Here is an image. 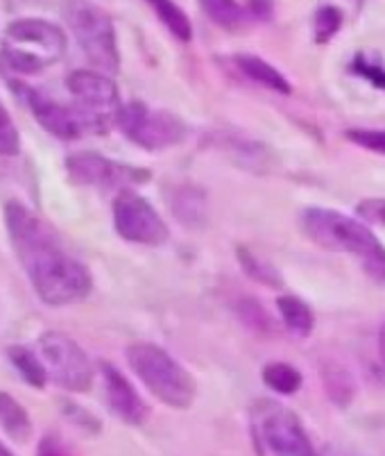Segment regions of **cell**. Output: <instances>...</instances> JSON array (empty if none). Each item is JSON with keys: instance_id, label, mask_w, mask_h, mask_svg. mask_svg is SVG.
Segmentation results:
<instances>
[{"instance_id": "obj_1", "label": "cell", "mask_w": 385, "mask_h": 456, "mask_svg": "<svg viewBox=\"0 0 385 456\" xmlns=\"http://www.w3.org/2000/svg\"><path fill=\"white\" fill-rule=\"evenodd\" d=\"M5 227L20 266L44 305L68 306L89 296L93 289L89 268L66 250L60 234L39 214L20 202H7Z\"/></svg>"}, {"instance_id": "obj_2", "label": "cell", "mask_w": 385, "mask_h": 456, "mask_svg": "<svg viewBox=\"0 0 385 456\" xmlns=\"http://www.w3.org/2000/svg\"><path fill=\"white\" fill-rule=\"evenodd\" d=\"M300 227L310 243L322 250L358 256L372 280L385 281V248L358 216L325 207H306L300 214Z\"/></svg>"}, {"instance_id": "obj_3", "label": "cell", "mask_w": 385, "mask_h": 456, "mask_svg": "<svg viewBox=\"0 0 385 456\" xmlns=\"http://www.w3.org/2000/svg\"><path fill=\"white\" fill-rule=\"evenodd\" d=\"M125 359L130 370L161 404L181 411L196 402V377L161 346L148 341L132 343L125 350Z\"/></svg>"}, {"instance_id": "obj_4", "label": "cell", "mask_w": 385, "mask_h": 456, "mask_svg": "<svg viewBox=\"0 0 385 456\" xmlns=\"http://www.w3.org/2000/svg\"><path fill=\"white\" fill-rule=\"evenodd\" d=\"M250 441L256 456H316L309 431L291 406L259 400L250 409Z\"/></svg>"}, {"instance_id": "obj_5", "label": "cell", "mask_w": 385, "mask_h": 456, "mask_svg": "<svg viewBox=\"0 0 385 456\" xmlns=\"http://www.w3.org/2000/svg\"><path fill=\"white\" fill-rule=\"evenodd\" d=\"M66 53V35L45 19H16L5 28L3 61L14 73L32 76L57 64Z\"/></svg>"}, {"instance_id": "obj_6", "label": "cell", "mask_w": 385, "mask_h": 456, "mask_svg": "<svg viewBox=\"0 0 385 456\" xmlns=\"http://www.w3.org/2000/svg\"><path fill=\"white\" fill-rule=\"evenodd\" d=\"M66 20L86 60L107 76H116L120 69V51L111 16L93 0H70Z\"/></svg>"}, {"instance_id": "obj_7", "label": "cell", "mask_w": 385, "mask_h": 456, "mask_svg": "<svg viewBox=\"0 0 385 456\" xmlns=\"http://www.w3.org/2000/svg\"><path fill=\"white\" fill-rule=\"evenodd\" d=\"M116 126L125 134V139L148 152L180 146L188 134V127L180 116L168 110H152L140 101H132L120 107Z\"/></svg>"}, {"instance_id": "obj_8", "label": "cell", "mask_w": 385, "mask_h": 456, "mask_svg": "<svg viewBox=\"0 0 385 456\" xmlns=\"http://www.w3.org/2000/svg\"><path fill=\"white\" fill-rule=\"evenodd\" d=\"M66 89L73 98V107L82 116L86 130L105 132L120 111V91L111 76L102 70L77 69L66 77Z\"/></svg>"}, {"instance_id": "obj_9", "label": "cell", "mask_w": 385, "mask_h": 456, "mask_svg": "<svg viewBox=\"0 0 385 456\" xmlns=\"http://www.w3.org/2000/svg\"><path fill=\"white\" fill-rule=\"evenodd\" d=\"M39 356L48 377L68 393H86L93 384L95 368L80 343L64 331H45L39 336Z\"/></svg>"}, {"instance_id": "obj_10", "label": "cell", "mask_w": 385, "mask_h": 456, "mask_svg": "<svg viewBox=\"0 0 385 456\" xmlns=\"http://www.w3.org/2000/svg\"><path fill=\"white\" fill-rule=\"evenodd\" d=\"M114 227L127 243L146 248H159L168 243L171 230L159 211L136 191H120L114 200Z\"/></svg>"}, {"instance_id": "obj_11", "label": "cell", "mask_w": 385, "mask_h": 456, "mask_svg": "<svg viewBox=\"0 0 385 456\" xmlns=\"http://www.w3.org/2000/svg\"><path fill=\"white\" fill-rule=\"evenodd\" d=\"M66 173L76 184L93 186V189L127 191L130 186L150 180V171L89 151L73 152L66 157Z\"/></svg>"}, {"instance_id": "obj_12", "label": "cell", "mask_w": 385, "mask_h": 456, "mask_svg": "<svg viewBox=\"0 0 385 456\" xmlns=\"http://www.w3.org/2000/svg\"><path fill=\"white\" fill-rule=\"evenodd\" d=\"M14 89L19 91V95L23 98L28 110L32 111L35 121L48 134L57 136L61 141H76L89 132L84 121H82V116L77 114V110L73 105H64V102L55 101L51 95H45L44 91L35 89L30 85H20V82H14Z\"/></svg>"}, {"instance_id": "obj_13", "label": "cell", "mask_w": 385, "mask_h": 456, "mask_svg": "<svg viewBox=\"0 0 385 456\" xmlns=\"http://www.w3.org/2000/svg\"><path fill=\"white\" fill-rule=\"evenodd\" d=\"M100 375L102 387H105V400L111 413L125 425H143L150 411L134 384L109 362L100 363Z\"/></svg>"}, {"instance_id": "obj_14", "label": "cell", "mask_w": 385, "mask_h": 456, "mask_svg": "<svg viewBox=\"0 0 385 456\" xmlns=\"http://www.w3.org/2000/svg\"><path fill=\"white\" fill-rule=\"evenodd\" d=\"M234 61L236 66H238L240 73H243L250 82H254V85L263 86V89L279 95L293 94V85L288 82V77H285L279 69H275L270 61L263 60V57L250 55V53H240V55H236Z\"/></svg>"}, {"instance_id": "obj_15", "label": "cell", "mask_w": 385, "mask_h": 456, "mask_svg": "<svg viewBox=\"0 0 385 456\" xmlns=\"http://www.w3.org/2000/svg\"><path fill=\"white\" fill-rule=\"evenodd\" d=\"M277 311H279V318L284 322V327L291 331L297 338H309L313 334V327H316V314L306 305L301 297L293 296H279L277 297Z\"/></svg>"}, {"instance_id": "obj_16", "label": "cell", "mask_w": 385, "mask_h": 456, "mask_svg": "<svg viewBox=\"0 0 385 456\" xmlns=\"http://www.w3.org/2000/svg\"><path fill=\"white\" fill-rule=\"evenodd\" d=\"M172 214L186 227H202L206 221V196L197 186H180L172 196Z\"/></svg>"}, {"instance_id": "obj_17", "label": "cell", "mask_w": 385, "mask_h": 456, "mask_svg": "<svg viewBox=\"0 0 385 456\" xmlns=\"http://www.w3.org/2000/svg\"><path fill=\"white\" fill-rule=\"evenodd\" d=\"M143 3L155 12L161 26L171 32L177 41L188 44L193 39V23H190L188 14L177 5L175 0H143Z\"/></svg>"}, {"instance_id": "obj_18", "label": "cell", "mask_w": 385, "mask_h": 456, "mask_svg": "<svg viewBox=\"0 0 385 456\" xmlns=\"http://www.w3.org/2000/svg\"><path fill=\"white\" fill-rule=\"evenodd\" d=\"M0 427L16 443H26L32 434L30 413L10 393H0Z\"/></svg>"}, {"instance_id": "obj_19", "label": "cell", "mask_w": 385, "mask_h": 456, "mask_svg": "<svg viewBox=\"0 0 385 456\" xmlns=\"http://www.w3.org/2000/svg\"><path fill=\"white\" fill-rule=\"evenodd\" d=\"M261 379L270 388L272 393L284 397H291L295 393H300L301 384H304V375L300 372V368L293 366L288 362H270L263 366L261 370Z\"/></svg>"}, {"instance_id": "obj_20", "label": "cell", "mask_w": 385, "mask_h": 456, "mask_svg": "<svg viewBox=\"0 0 385 456\" xmlns=\"http://www.w3.org/2000/svg\"><path fill=\"white\" fill-rule=\"evenodd\" d=\"M236 259L240 264V271L245 273L252 281L261 286H268V289H277L279 291L284 286V277L281 273L272 266L270 261H266L263 256H259L256 252H252L250 248L240 246L236 248Z\"/></svg>"}, {"instance_id": "obj_21", "label": "cell", "mask_w": 385, "mask_h": 456, "mask_svg": "<svg viewBox=\"0 0 385 456\" xmlns=\"http://www.w3.org/2000/svg\"><path fill=\"white\" fill-rule=\"evenodd\" d=\"M197 5L206 19L222 30L236 32L245 26L247 12L238 5V0H197Z\"/></svg>"}, {"instance_id": "obj_22", "label": "cell", "mask_w": 385, "mask_h": 456, "mask_svg": "<svg viewBox=\"0 0 385 456\" xmlns=\"http://www.w3.org/2000/svg\"><path fill=\"white\" fill-rule=\"evenodd\" d=\"M7 356H10V362L12 366L16 368V372H19V375L23 377V381H28L30 387L44 388L45 381L51 379L44 362H41L39 352L30 350V347L26 346H12L10 350H7Z\"/></svg>"}, {"instance_id": "obj_23", "label": "cell", "mask_w": 385, "mask_h": 456, "mask_svg": "<svg viewBox=\"0 0 385 456\" xmlns=\"http://www.w3.org/2000/svg\"><path fill=\"white\" fill-rule=\"evenodd\" d=\"M322 381H325V391L335 404L347 406L354 400L356 381L351 372L342 363H325L322 366Z\"/></svg>"}, {"instance_id": "obj_24", "label": "cell", "mask_w": 385, "mask_h": 456, "mask_svg": "<svg viewBox=\"0 0 385 456\" xmlns=\"http://www.w3.org/2000/svg\"><path fill=\"white\" fill-rule=\"evenodd\" d=\"M342 26H345V12L341 7L325 3L313 12V39L317 45L331 44L335 35L342 30Z\"/></svg>"}, {"instance_id": "obj_25", "label": "cell", "mask_w": 385, "mask_h": 456, "mask_svg": "<svg viewBox=\"0 0 385 456\" xmlns=\"http://www.w3.org/2000/svg\"><path fill=\"white\" fill-rule=\"evenodd\" d=\"M236 314L243 321V325L252 331H259V334H270L272 331V318L266 311V306L261 305L254 297H243L236 305Z\"/></svg>"}, {"instance_id": "obj_26", "label": "cell", "mask_w": 385, "mask_h": 456, "mask_svg": "<svg viewBox=\"0 0 385 456\" xmlns=\"http://www.w3.org/2000/svg\"><path fill=\"white\" fill-rule=\"evenodd\" d=\"M349 73L360 77V80H367L374 89L385 91V66L381 64V61H374L372 57L358 53V55H354V60L349 61Z\"/></svg>"}, {"instance_id": "obj_27", "label": "cell", "mask_w": 385, "mask_h": 456, "mask_svg": "<svg viewBox=\"0 0 385 456\" xmlns=\"http://www.w3.org/2000/svg\"><path fill=\"white\" fill-rule=\"evenodd\" d=\"M345 139L356 148L385 157V130L379 127H351L345 132Z\"/></svg>"}, {"instance_id": "obj_28", "label": "cell", "mask_w": 385, "mask_h": 456, "mask_svg": "<svg viewBox=\"0 0 385 456\" xmlns=\"http://www.w3.org/2000/svg\"><path fill=\"white\" fill-rule=\"evenodd\" d=\"M20 152V134L7 107L0 101V157H16Z\"/></svg>"}, {"instance_id": "obj_29", "label": "cell", "mask_w": 385, "mask_h": 456, "mask_svg": "<svg viewBox=\"0 0 385 456\" xmlns=\"http://www.w3.org/2000/svg\"><path fill=\"white\" fill-rule=\"evenodd\" d=\"M356 216L365 225L385 227V198H365L356 205Z\"/></svg>"}, {"instance_id": "obj_30", "label": "cell", "mask_w": 385, "mask_h": 456, "mask_svg": "<svg viewBox=\"0 0 385 456\" xmlns=\"http://www.w3.org/2000/svg\"><path fill=\"white\" fill-rule=\"evenodd\" d=\"M66 413H68L70 422H76L77 427H82L84 431H89V434H98L100 431V422H98V418L91 416L86 409H82V406L77 404H70L68 409H66Z\"/></svg>"}, {"instance_id": "obj_31", "label": "cell", "mask_w": 385, "mask_h": 456, "mask_svg": "<svg viewBox=\"0 0 385 456\" xmlns=\"http://www.w3.org/2000/svg\"><path fill=\"white\" fill-rule=\"evenodd\" d=\"M245 12L250 19L259 20V23H268L275 14V0H247Z\"/></svg>"}, {"instance_id": "obj_32", "label": "cell", "mask_w": 385, "mask_h": 456, "mask_svg": "<svg viewBox=\"0 0 385 456\" xmlns=\"http://www.w3.org/2000/svg\"><path fill=\"white\" fill-rule=\"evenodd\" d=\"M36 456H68V452L55 436H44L36 447Z\"/></svg>"}, {"instance_id": "obj_33", "label": "cell", "mask_w": 385, "mask_h": 456, "mask_svg": "<svg viewBox=\"0 0 385 456\" xmlns=\"http://www.w3.org/2000/svg\"><path fill=\"white\" fill-rule=\"evenodd\" d=\"M376 346H379L381 362L385 363V321L381 322V327H379V336H376Z\"/></svg>"}, {"instance_id": "obj_34", "label": "cell", "mask_w": 385, "mask_h": 456, "mask_svg": "<svg viewBox=\"0 0 385 456\" xmlns=\"http://www.w3.org/2000/svg\"><path fill=\"white\" fill-rule=\"evenodd\" d=\"M316 456H347V454H342V452L335 450V447H322Z\"/></svg>"}, {"instance_id": "obj_35", "label": "cell", "mask_w": 385, "mask_h": 456, "mask_svg": "<svg viewBox=\"0 0 385 456\" xmlns=\"http://www.w3.org/2000/svg\"><path fill=\"white\" fill-rule=\"evenodd\" d=\"M0 456H14V454H12V452L7 450V447L3 445V443H0Z\"/></svg>"}, {"instance_id": "obj_36", "label": "cell", "mask_w": 385, "mask_h": 456, "mask_svg": "<svg viewBox=\"0 0 385 456\" xmlns=\"http://www.w3.org/2000/svg\"><path fill=\"white\" fill-rule=\"evenodd\" d=\"M356 3H358V5H365V0H356Z\"/></svg>"}]
</instances>
